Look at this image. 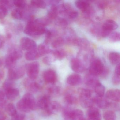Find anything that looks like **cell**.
Wrapping results in <instances>:
<instances>
[{"label":"cell","mask_w":120,"mask_h":120,"mask_svg":"<svg viewBox=\"0 0 120 120\" xmlns=\"http://www.w3.org/2000/svg\"><path fill=\"white\" fill-rule=\"evenodd\" d=\"M46 31L45 27L36 22L34 17L31 16L29 18L24 31L28 35L36 36L45 33Z\"/></svg>","instance_id":"obj_1"},{"label":"cell","mask_w":120,"mask_h":120,"mask_svg":"<svg viewBox=\"0 0 120 120\" xmlns=\"http://www.w3.org/2000/svg\"><path fill=\"white\" fill-rule=\"evenodd\" d=\"M23 56V52L21 49L15 46L9 49L8 54L5 59V65L10 68L15 65L16 62Z\"/></svg>","instance_id":"obj_2"},{"label":"cell","mask_w":120,"mask_h":120,"mask_svg":"<svg viewBox=\"0 0 120 120\" xmlns=\"http://www.w3.org/2000/svg\"><path fill=\"white\" fill-rule=\"evenodd\" d=\"M62 115L65 120H81L84 118V114L82 110L73 109L68 106L63 109Z\"/></svg>","instance_id":"obj_3"},{"label":"cell","mask_w":120,"mask_h":120,"mask_svg":"<svg viewBox=\"0 0 120 120\" xmlns=\"http://www.w3.org/2000/svg\"><path fill=\"white\" fill-rule=\"evenodd\" d=\"M106 69L101 60L98 58H95L91 62L89 71L90 74L93 75L102 76Z\"/></svg>","instance_id":"obj_4"},{"label":"cell","mask_w":120,"mask_h":120,"mask_svg":"<svg viewBox=\"0 0 120 120\" xmlns=\"http://www.w3.org/2000/svg\"><path fill=\"white\" fill-rule=\"evenodd\" d=\"M25 73V69L24 67L14 66L9 68L8 78L11 80H18L23 76Z\"/></svg>","instance_id":"obj_5"},{"label":"cell","mask_w":120,"mask_h":120,"mask_svg":"<svg viewBox=\"0 0 120 120\" xmlns=\"http://www.w3.org/2000/svg\"><path fill=\"white\" fill-rule=\"evenodd\" d=\"M27 75L29 79L34 80L38 78L40 71V64L37 62L28 64L26 67Z\"/></svg>","instance_id":"obj_6"},{"label":"cell","mask_w":120,"mask_h":120,"mask_svg":"<svg viewBox=\"0 0 120 120\" xmlns=\"http://www.w3.org/2000/svg\"><path fill=\"white\" fill-rule=\"evenodd\" d=\"M79 101L81 106L83 108H90L94 104V97H92V93L79 95Z\"/></svg>","instance_id":"obj_7"},{"label":"cell","mask_w":120,"mask_h":120,"mask_svg":"<svg viewBox=\"0 0 120 120\" xmlns=\"http://www.w3.org/2000/svg\"><path fill=\"white\" fill-rule=\"evenodd\" d=\"M21 100L30 111L35 110L37 109V103L33 95L31 93L25 94Z\"/></svg>","instance_id":"obj_8"},{"label":"cell","mask_w":120,"mask_h":120,"mask_svg":"<svg viewBox=\"0 0 120 120\" xmlns=\"http://www.w3.org/2000/svg\"><path fill=\"white\" fill-rule=\"evenodd\" d=\"M21 49L28 51L36 48L35 42L29 38L24 37L22 38L20 41Z\"/></svg>","instance_id":"obj_9"},{"label":"cell","mask_w":120,"mask_h":120,"mask_svg":"<svg viewBox=\"0 0 120 120\" xmlns=\"http://www.w3.org/2000/svg\"><path fill=\"white\" fill-rule=\"evenodd\" d=\"M61 109V105L56 101L50 102L47 108L43 110V113L46 116L55 114L59 112Z\"/></svg>","instance_id":"obj_10"},{"label":"cell","mask_w":120,"mask_h":120,"mask_svg":"<svg viewBox=\"0 0 120 120\" xmlns=\"http://www.w3.org/2000/svg\"><path fill=\"white\" fill-rule=\"evenodd\" d=\"M43 78L47 83L54 85L57 80V76L54 71L49 69L45 71L43 73Z\"/></svg>","instance_id":"obj_11"},{"label":"cell","mask_w":120,"mask_h":120,"mask_svg":"<svg viewBox=\"0 0 120 120\" xmlns=\"http://www.w3.org/2000/svg\"><path fill=\"white\" fill-rule=\"evenodd\" d=\"M72 70L76 73H81L85 69V67L82 61L78 58H73L70 62Z\"/></svg>","instance_id":"obj_12"},{"label":"cell","mask_w":120,"mask_h":120,"mask_svg":"<svg viewBox=\"0 0 120 120\" xmlns=\"http://www.w3.org/2000/svg\"><path fill=\"white\" fill-rule=\"evenodd\" d=\"M94 102L98 107L101 109L109 108L110 107L111 102L107 98L103 97L97 96L94 97Z\"/></svg>","instance_id":"obj_13"},{"label":"cell","mask_w":120,"mask_h":120,"mask_svg":"<svg viewBox=\"0 0 120 120\" xmlns=\"http://www.w3.org/2000/svg\"><path fill=\"white\" fill-rule=\"evenodd\" d=\"M87 120H101V114L99 110L96 107L93 106L88 109Z\"/></svg>","instance_id":"obj_14"},{"label":"cell","mask_w":120,"mask_h":120,"mask_svg":"<svg viewBox=\"0 0 120 120\" xmlns=\"http://www.w3.org/2000/svg\"><path fill=\"white\" fill-rule=\"evenodd\" d=\"M31 79H26L24 82V85L26 89L32 93L38 92L41 89V86L39 83Z\"/></svg>","instance_id":"obj_15"},{"label":"cell","mask_w":120,"mask_h":120,"mask_svg":"<svg viewBox=\"0 0 120 120\" xmlns=\"http://www.w3.org/2000/svg\"><path fill=\"white\" fill-rule=\"evenodd\" d=\"M64 99L66 103L68 105L75 104L78 102V98L71 90H68L66 92Z\"/></svg>","instance_id":"obj_16"},{"label":"cell","mask_w":120,"mask_h":120,"mask_svg":"<svg viewBox=\"0 0 120 120\" xmlns=\"http://www.w3.org/2000/svg\"><path fill=\"white\" fill-rule=\"evenodd\" d=\"M106 97L108 99L116 102H119L120 100V90L118 89H111L106 93Z\"/></svg>","instance_id":"obj_17"},{"label":"cell","mask_w":120,"mask_h":120,"mask_svg":"<svg viewBox=\"0 0 120 120\" xmlns=\"http://www.w3.org/2000/svg\"><path fill=\"white\" fill-rule=\"evenodd\" d=\"M81 78L80 76L77 74H73L69 75L67 79V84L71 86H75L80 83Z\"/></svg>","instance_id":"obj_18"},{"label":"cell","mask_w":120,"mask_h":120,"mask_svg":"<svg viewBox=\"0 0 120 120\" xmlns=\"http://www.w3.org/2000/svg\"><path fill=\"white\" fill-rule=\"evenodd\" d=\"M50 97L48 95H45L42 96L38 101L37 102L38 107L42 109H46L50 103Z\"/></svg>","instance_id":"obj_19"},{"label":"cell","mask_w":120,"mask_h":120,"mask_svg":"<svg viewBox=\"0 0 120 120\" xmlns=\"http://www.w3.org/2000/svg\"><path fill=\"white\" fill-rule=\"evenodd\" d=\"M96 77L97 76L93 75L90 74L86 76L85 80L86 85L88 87L94 88L98 83L100 82Z\"/></svg>","instance_id":"obj_20"},{"label":"cell","mask_w":120,"mask_h":120,"mask_svg":"<svg viewBox=\"0 0 120 120\" xmlns=\"http://www.w3.org/2000/svg\"><path fill=\"white\" fill-rule=\"evenodd\" d=\"M5 95L8 100H14L16 99L19 95V90L17 88H13L5 91Z\"/></svg>","instance_id":"obj_21"},{"label":"cell","mask_w":120,"mask_h":120,"mask_svg":"<svg viewBox=\"0 0 120 120\" xmlns=\"http://www.w3.org/2000/svg\"><path fill=\"white\" fill-rule=\"evenodd\" d=\"M118 26V24L116 22L112 20H108L103 24L102 30L112 32L113 30L117 29Z\"/></svg>","instance_id":"obj_22"},{"label":"cell","mask_w":120,"mask_h":120,"mask_svg":"<svg viewBox=\"0 0 120 120\" xmlns=\"http://www.w3.org/2000/svg\"><path fill=\"white\" fill-rule=\"evenodd\" d=\"M39 57L37 48L27 51L25 53V58L28 61H33Z\"/></svg>","instance_id":"obj_23"},{"label":"cell","mask_w":120,"mask_h":120,"mask_svg":"<svg viewBox=\"0 0 120 120\" xmlns=\"http://www.w3.org/2000/svg\"><path fill=\"white\" fill-rule=\"evenodd\" d=\"M75 4L77 8L83 11H88L89 10L90 4L87 1L77 0L75 2Z\"/></svg>","instance_id":"obj_24"},{"label":"cell","mask_w":120,"mask_h":120,"mask_svg":"<svg viewBox=\"0 0 120 120\" xmlns=\"http://www.w3.org/2000/svg\"><path fill=\"white\" fill-rule=\"evenodd\" d=\"M37 50L39 56L49 54L51 52L49 48L46 43H43L40 45L37 49Z\"/></svg>","instance_id":"obj_25"},{"label":"cell","mask_w":120,"mask_h":120,"mask_svg":"<svg viewBox=\"0 0 120 120\" xmlns=\"http://www.w3.org/2000/svg\"><path fill=\"white\" fill-rule=\"evenodd\" d=\"M24 12L23 10L18 8L13 10L11 12L12 18L18 20L23 19L24 17Z\"/></svg>","instance_id":"obj_26"},{"label":"cell","mask_w":120,"mask_h":120,"mask_svg":"<svg viewBox=\"0 0 120 120\" xmlns=\"http://www.w3.org/2000/svg\"><path fill=\"white\" fill-rule=\"evenodd\" d=\"M120 65L118 64L116 67L115 70V73L113 76L112 81L114 85H119L120 82Z\"/></svg>","instance_id":"obj_27"},{"label":"cell","mask_w":120,"mask_h":120,"mask_svg":"<svg viewBox=\"0 0 120 120\" xmlns=\"http://www.w3.org/2000/svg\"><path fill=\"white\" fill-rule=\"evenodd\" d=\"M58 8L56 5H52L50 10L48 13V17L50 19H53L56 17L58 12Z\"/></svg>","instance_id":"obj_28"},{"label":"cell","mask_w":120,"mask_h":120,"mask_svg":"<svg viewBox=\"0 0 120 120\" xmlns=\"http://www.w3.org/2000/svg\"><path fill=\"white\" fill-rule=\"evenodd\" d=\"M109 59L112 64H118L120 61V55L119 53L115 52H111L109 55Z\"/></svg>","instance_id":"obj_29"},{"label":"cell","mask_w":120,"mask_h":120,"mask_svg":"<svg viewBox=\"0 0 120 120\" xmlns=\"http://www.w3.org/2000/svg\"><path fill=\"white\" fill-rule=\"evenodd\" d=\"M95 92L98 97H103L105 93V88L104 86L101 83H99L94 88Z\"/></svg>","instance_id":"obj_30"},{"label":"cell","mask_w":120,"mask_h":120,"mask_svg":"<svg viewBox=\"0 0 120 120\" xmlns=\"http://www.w3.org/2000/svg\"><path fill=\"white\" fill-rule=\"evenodd\" d=\"M105 120H116V115L114 112L112 110L106 111L103 114Z\"/></svg>","instance_id":"obj_31"},{"label":"cell","mask_w":120,"mask_h":120,"mask_svg":"<svg viewBox=\"0 0 120 120\" xmlns=\"http://www.w3.org/2000/svg\"><path fill=\"white\" fill-rule=\"evenodd\" d=\"M60 91V88L56 86L53 85L48 88V89L49 96H55L59 94Z\"/></svg>","instance_id":"obj_32"},{"label":"cell","mask_w":120,"mask_h":120,"mask_svg":"<svg viewBox=\"0 0 120 120\" xmlns=\"http://www.w3.org/2000/svg\"><path fill=\"white\" fill-rule=\"evenodd\" d=\"M52 55L55 59L61 60L64 59L66 56V53L62 49L56 50L52 52Z\"/></svg>","instance_id":"obj_33"},{"label":"cell","mask_w":120,"mask_h":120,"mask_svg":"<svg viewBox=\"0 0 120 120\" xmlns=\"http://www.w3.org/2000/svg\"><path fill=\"white\" fill-rule=\"evenodd\" d=\"M31 4L34 7L41 9H45L46 7V3L45 1L43 0H32L31 1Z\"/></svg>","instance_id":"obj_34"},{"label":"cell","mask_w":120,"mask_h":120,"mask_svg":"<svg viewBox=\"0 0 120 120\" xmlns=\"http://www.w3.org/2000/svg\"><path fill=\"white\" fill-rule=\"evenodd\" d=\"M6 110L8 113L12 116H13L17 113L16 107L12 103H10L7 105Z\"/></svg>","instance_id":"obj_35"},{"label":"cell","mask_w":120,"mask_h":120,"mask_svg":"<svg viewBox=\"0 0 120 120\" xmlns=\"http://www.w3.org/2000/svg\"><path fill=\"white\" fill-rule=\"evenodd\" d=\"M36 22L40 25L45 26H48L50 24L51 20L48 17H42L38 18V19L35 20Z\"/></svg>","instance_id":"obj_36"},{"label":"cell","mask_w":120,"mask_h":120,"mask_svg":"<svg viewBox=\"0 0 120 120\" xmlns=\"http://www.w3.org/2000/svg\"><path fill=\"white\" fill-rule=\"evenodd\" d=\"M109 36V40L110 42H114L120 41V34L118 32H112Z\"/></svg>","instance_id":"obj_37"},{"label":"cell","mask_w":120,"mask_h":120,"mask_svg":"<svg viewBox=\"0 0 120 120\" xmlns=\"http://www.w3.org/2000/svg\"><path fill=\"white\" fill-rule=\"evenodd\" d=\"M64 40L61 37L57 38L52 43V46L54 48H57L60 47L63 45Z\"/></svg>","instance_id":"obj_38"},{"label":"cell","mask_w":120,"mask_h":120,"mask_svg":"<svg viewBox=\"0 0 120 120\" xmlns=\"http://www.w3.org/2000/svg\"><path fill=\"white\" fill-rule=\"evenodd\" d=\"M56 60L52 54L46 56L43 59V62L46 65H49Z\"/></svg>","instance_id":"obj_39"},{"label":"cell","mask_w":120,"mask_h":120,"mask_svg":"<svg viewBox=\"0 0 120 120\" xmlns=\"http://www.w3.org/2000/svg\"><path fill=\"white\" fill-rule=\"evenodd\" d=\"M8 14V9L7 7L0 4V19H4Z\"/></svg>","instance_id":"obj_40"},{"label":"cell","mask_w":120,"mask_h":120,"mask_svg":"<svg viewBox=\"0 0 120 120\" xmlns=\"http://www.w3.org/2000/svg\"><path fill=\"white\" fill-rule=\"evenodd\" d=\"M13 4L18 9L22 10L26 7V5L25 1L21 0H17L13 1Z\"/></svg>","instance_id":"obj_41"},{"label":"cell","mask_w":120,"mask_h":120,"mask_svg":"<svg viewBox=\"0 0 120 120\" xmlns=\"http://www.w3.org/2000/svg\"><path fill=\"white\" fill-rule=\"evenodd\" d=\"M14 84L13 81L9 79L5 81L3 84V87L5 91L9 89L14 88Z\"/></svg>","instance_id":"obj_42"},{"label":"cell","mask_w":120,"mask_h":120,"mask_svg":"<svg viewBox=\"0 0 120 120\" xmlns=\"http://www.w3.org/2000/svg\"><path fill=\"white\" fill-rule=\"evenodd\" d=\"M12 117V120H24L25 118V116L23 114L17 113Z\"/></svg>","instance_id":"obj_43"},{"label":"cell","mask_w":120,"mask_h":120,"mask_svg":"<svg viewBox=\"0 0 120 120\" xmlns=\"http://www.w3.org/2000/svg\"><path fill=\"white\" fill-rule=\"evenodd\" d=\"M6 97L5 93L2 90H0V104L1 105H4L5 102V97Z\"/></svg>","instance_id":"obj_44"},{"label":"cell","mask_w":120,"mask_h":120,"mask_svg":"<svg viewBox=\"0 0 120 120\" xmlns=\"http://www.w3.org/2000/svg\"><path fill=\"white\" fill-rule=\"evenodd\" d=\"M12 4H13V2L9 0H0V4L3 5L7 8L10 7H11Z\"/></svg>","instance_id":"obj_45"},{"label":"cell","mask_w":120,"mask_h":120,"mask_svg":"<svg viewBox=\"0 0 120 120\" xmlns=\"http://www.w3.org/2000/svg\"><path fill=\"white\" fill-rule=\"evenodd\" d=\"M78 12L75 10H72L69 12L68 16L69 18L71 19H74L76 18L78 16Z\"/></svg>","instance_id":"obj_46"},{"label":"cell","mask_w":120,"mask_h":120,"mask_svg":"<svg viewBox=\"0 0 120 120\" xmlns=\"http://www.w3.org/2000/svg\"><path fill=\"white\" fill-rule=\"evenodd\" d=\"M45 34H46V42L47 43L51 39L52 36V33L50 31L46 30Z\"/></svg>","instance_id":"obj_47"},{"label":"cell","mask_w":120,"mask_h":120,"mask_svg":"<svg viewBox=\"0 0 120 120\" xmlns=\"http://www.w3.org/2000/svg\"><path fill=\"white\" fill-rule=\"evenodd\" d=\"M111 33L112 32L111 31L102 30L101 32L102 36L103 38H106L107 36H109Z\"/></svg>","instance_id":"obj_48"},{"label":"cell","mask_w":120,"mask_h":120,"mask_svg":"<svg viewBox=\"0 0 120 120\" xmlns=\"http://www.w3.org/2000/svg\"><path fill=\"white\" fill-rule=\"evenodd\" d=\"M107 3L106 1H102L100 2L99 4V7L100 8L103 9L104 8L106 7V6L107 5Z\"/></svg>","instance_id":"obj_49"},{"label":"cell","mask_w":120,"mask_h":120,"mask_svg":"<svg viewBox=\"0 0 120 120\" xmlns=\"http://www.w3.org/2000/svg\"><path fill=\"white\" fill-rule=\"evenodd\" d=\"M6 117L5 114L2 112H0V120H5Z\"/></svg>","instance_id":"obj_50"},{"label":"cell","mask_w":120,"mask_h":120,"mask_svg":"<svg viewBox=\"0 0 120 120\" xmlns=\"http://www.w3.org/2000/svg\"><path fill=\"white\" fill-rule=\"evenodd\" d=\"M4 40L3 38L0 36V48H1L4 45Z\"/></svg>","instance_id":"obj_51"},{"label":"cell","mask_w":120,"mask_h":120,"mask_svg":"<svg viewBox=\"0 0 120 120\" xmlns=\"http://www.w3.org/2000/svg\"><path fill=\"white\" fill-rule=\"evenodd\" d=\"M4 73L2 70L0 69V82L4 77Z\"/></svg>","instance_id":"obj_52"},{"label":"cell","mask_w":120,"mask_h":120,"mask_svg":"<svg viewBox=\"0 0 120 120\" xmlns=\"http://www.w3.org/2000/svg\"><path fill=\"white\" fill-rule=\"evenodd\" d=\"M2 62L1 60L0 59V67L2 66Z\"/></svg>","instance_id":"obj_53"},{"label":"cell","mask_w":120,"mask_h":120,"mask_svg":"<svg viewBox=\"0 0 120 120\" xmlns=\"http://www.w3.org/2000/svg\"><path fill=\"white\" fill-rule=\"evenodd\" d=\"M81 120H87L86 119H85L83 118V119H82Z\"/></svg>","instance_id":"obj_54"},{"label":"cell","mask_w":120,"mask_h":120,"mask_svg":"<svg viewBox=\"0 0 120 120\" xmlns=\"http://www.w3.org/2000/svg\"></svg>","instance_id":"obj_55"}]
</instances>
